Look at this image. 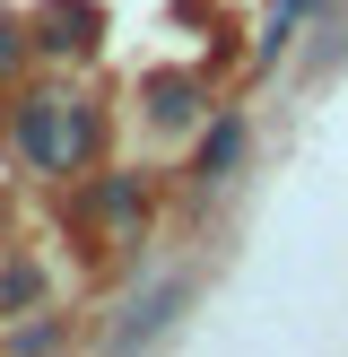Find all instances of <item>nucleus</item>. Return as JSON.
Here are the masks:
<instances>
[{
  "mask_svg": "<svg viewBox=\"0 0 348 357\" xmlns=\"http://www.w3.org/2000/svg\"><path fill=\"white\" fill-rule=\"evenodd\" d=\"M139 96H148V122H166V131H191V122H200V87H191L183 70H157Z\"/></svg>",
  "mask_w": 348,
  "mask_h": 357,
  "instance_id": "obj_3",
  "label": "nucleus"
},
{
  "mask_svg": "<svg viewBox=\"0 0 348 357\" xmlns=\"http://www.w3.org/2000/svg\"><path fill=\"white\" fill-rule=\"evenodd\" d=\"M96 26H104L96 0H44L26 44H44V52H87V44H96Z\"/></svg>",
  "mask_w": 348,
  "mask_h": 357,
  "instance_id": "obj_2",
  "label": "nucleus"
},
{
  "mask_svg": "<svg viewBox=\"0 0 348 357\" xmlns=\"http://www.w3.org/2000/svg\"><path fill=\"white\" fill-rule=\"evenodd\" d=\"M96 139H104V114L87 96H70V87H35L9 114V149L26 174H79L96 157Z\"/></svg>",
  "mask_w": 348,
  "mask_h": 357,
  "instance_id": "obj_1",
  "label": "nucleus"
},
{
  "mask_svg": "<svg viewBox=\"0 0 348 357\" xmlns=\"http://www.w3.org/2000/svg\"><path fill=\"white\" fill-rule=\"evenodd\" d=\"M35 296H44V261H26V253L0 261V314H26Z\"/></svg>",
  "mask_w": 348,
  "mask_h": 357,
  "instance_id": "obj_5",
  "label": "nucleus"
},
{
  "mask_svg": "<svg viewBox=\"0 0 348 357\" xmlns=\"http://www.w3.org/2000/svg\"><path fill=\"white\" fill-rule=\"evenodd\" d=\"M235 157H244V122H218V131H209V139H200V183H209V192H218V183H226V174H235Z\"/></svg>",
  "mask_w": 348,
  "mask_h": 357,
  "instance_id": "obj_4",
  "label": "nucleus"
},
{
  "mask_svg": "<svg viewBox=\"0 0 348 357\" xmlns=\"http://www.w3.org/2000/svg\"><path fill=\"white\" fill-rule=\"evenodd\" d=\"M9 349H61V331H52V323H26V331H9Z\"/></svg>",
  "mask_w": 348,
  "mask_h": 357,
  "instance_id": "obj_8",
  "label": "nucleus"
},
{
  "mask_svg": "<svg viewBox=\"0 0 348 357\" xmlns=\"http://www.w3.org/2000/svg\"><path fill=\"white\" fill-rule=\"evenodd\" d=\"M305 9H322V0H278L270 9V35H261V61H278V52H287V35H296V17Z\"/></svg>",
  "mask_w": 348,
  "mask_h": 357,
  "instance_id": "obj_6",
  "label": "nucleus"
},
{
  "mask_svg": "<svg viewBox=\"0 0 348 357\" xmlns=\"http://www.w3.org/2000/svg\"><path fill=\"white\" fill-rule=\"evenodd\" d=\"M17 61H26V35H17V26H9V17H0V79H9V70H17Z\"/></svg>",
  "mask_w": 348,
  "mask_h": 357,
  "instance_id": "obj_7",
  "label": "nucleus"
}]
</instances>
